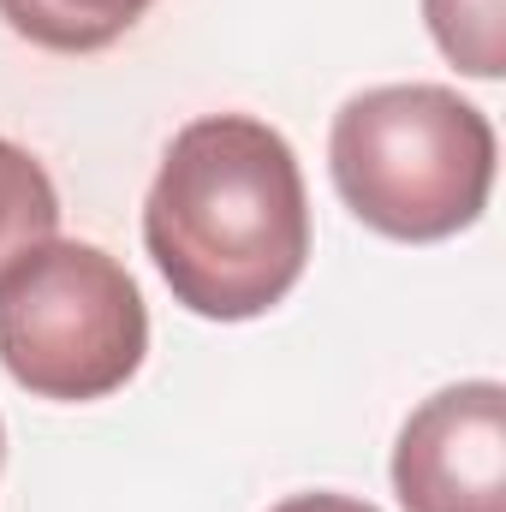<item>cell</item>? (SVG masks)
Returning a JSON list of instances; mask_svg holds the SVG:
<instances>
[{"mask_svg":"<svg viewBox=\"0 0 506 512\" xmlns=\"http://www.w3.org/2000/svg\"><path fill=\"white\" fill-rule=\"evenodd\" d=\"M143 245L191 316H268L310 262V191L292 143L256 114L179 126L143 197Z\"/></svg>","mask_w":506,"mask_h":512,"instance_id":"6da1fadb","label":"cell"},{"mask_svg":"<svg viewBox=\"0 0 506 512\" xmlns=\"http://www.w3.org/2000/svg\"><path fill=\"white\" fill-rule=\"evenodd\" d=\"M495 126L447 84H376L328 131L346 209L399 245H441L483 221L495 191Z\"/></svg>","mask_w":506,"mask_h":512,"instance_id":"7a4b0ae2","label":"cell"},{"mask_svg":"<svg viewBox=\"0 0 506 512\" xmlns=\"http://www.w3.org/2000/svg\"><path fill=\"white\" fill-rule=\"evenodd\" d=\"M143 352V292L102 245L48 239L0 274V364L30 399H108L143 370Z\"/></svg>","mask_w":506,"mask_h":512,"instance_id":"3957f363","label":"cell"},{"mask_svg":"<svg viewBox=\"0 0 506 512\" xmlns=\"http://www.w3.org/2000/svg\"><path fill=\"white\" fill-rule=\"evenodd\" d=\"M393 495L405 512H506V387L429 393L393 441Z\"/></svg>","mask_w":506,"mask_h":512,"instance_id":"277c9868","label":"cell"},{"mask_svg":"<svg viewBox=\"0 0 506 512\" xmlns=\"http://www.w3.org/2000/svg\"><path fill=\"white\" fill-rule=\"evenodd\" d=\"M149 6L155 0H0V18L42 54H102L143 24Z\"/></svg>","mask_w":506,"mask_h":512,"instance_id":"5b68a950","label":"cell"},{"mask_svg":"<svg viewBox=\"0 0 506 512\" xmlns=\"http://www.w3.org/2000/svg\"><path fill=\"white\" fill-rule=\"evenodd\" d=\"M48 239H60V191L24 143L0 137V274Z\"/></svg>","mask_w":506,"mask_h":512,"instance_id":"8992f818","label":"cell"},{"mask_svg":"<svg viewBox=\"0 0 506 512\" xmlns=\"http://www.w3.org/2000/svg\"><path fill=\"white\" fill-rule=\"evenodd\" d=\"M423 24L465 78L506 72V0H423Z\"/></svg>","mask_w":506,"mask_h":512,"instance_id":"52a82bcc","label":"cell"},{"mask_svg":"<svg viewBox=\"0 0 506 512\" xmlns=\"http://www.w3.org/2000/svg\"><path fill=\"white\" fill-rule=\"evenodd\" d=\"M268 512H381L370 501H352V495H292V501H280V507Z\"/></svg>","mask_w":506,"mask_h":512,"instance_id":"ba28073f","label":"cell"},{"mask_svg":"<svg viewBox=\"0 0 506 512\" xmlns=\"http://www.w3.org/2000/svg\"><path fill=\"white\" fill-rule=\"evenodd\" d=\"M0 459H6V429H0Z\"/></svg>","mask_w":506,"mask_h":512,"instance_id":"9c48e42d","label":"cell"}]
</instances>
